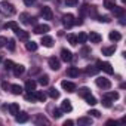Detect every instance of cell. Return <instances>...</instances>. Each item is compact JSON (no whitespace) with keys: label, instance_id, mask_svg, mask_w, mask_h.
<instances>
[{"label":"cell","instance_id":"cell-1","mask_svg":"<svg viewBox=\"0 0 126 126\" xmlns=\"http://www.w3.org/2000/svg\"><path fill=\"white\" fill-rule=\"evenodd\" d=\"M16 14V9L9 2H0V18H11Z\"/></svg>","mask_w":126,"mask_h":126},{"label":"cell","instance_id":"cell-2","mask_svg":"<svg viewBox=\"0 0 126 126\" xmlns=\"http://www.w3.org/2000/svg\"><path fill=\"white\" fill-rule=\"evenodd\" d=\"M62 25H64L65 28H71L76 25V19H74V15L71 14H65V15H62V19H61Z\"/></svg>","mask_w":126,"mask_h":126},{"label":"cell","instance_id":"cell-3","mask_svg":"<svg viewBox=\"0 0 126 126\" xmlns=\"http://www.w3.org/2000/svg\"><path fill=\"white\" fill-rule=\"evenodd\" d=\"M19 19H21V22L22 24H31V25H36V18L34 16H31L30 14H27V12H22L21 15H19Z\"/></svg>","mask_w":126,"mask_h":126},{"label":"cell","instance_id":"cell-4","mask_svg":"<svg viewBox=\"0 0 126 126\" xmlns=\"http://www.w3.org/2000/svg\"><path fill=\"white\" fill-rule=\"evenodd\" d=\"M95 83H96V86L101 88V89H110V88H111V82H110L108 79H105V77H98V79L95 80Z\"/></svg>","mask_w":126,"mask_h":126},{"label":"cell","instance_id":"cell-5","mask_svg":"<svg viewBox=\"0 0 126 126\" xmlns=\"http://www.w3.org/2000/svg\"><path fill=\"white\" fill-rule=\"evenodd\" d=\"M98 70H102L107 74H113L114 73V70H113L110 62H102V61H98Z\"/></svg>","mask_w":126,"mask_h":126},{"label":"cell","instance_id":"cell-6","mask_svg":"<svg viewBox=\"0 0 126 126\" xmlns=\"http://www.w3.org/2000/svg\"><path fill=\"white\" fill-rule=\"evenodd\" d=\"M40 16H42L43 19H52V18H53V12H52V9H50L49 6H43V8L40 9Z\"/></svg>","mask_w":126,"mask_h":126},{"label":"cell","instance_id":"cell-7","mask_svg":"<svg viewBox=\"0 0 126 126\" xmlns=\"http://www.w3.org/2000/svg\"><path fill=\"white\" fill-rule=\"evenodd\" d=\"M47 64H49V67H50L53 71H58V70L61 68V62H59V59L55 58V56H50V58L47 59Z\"/></svg>","mask_w":126,"mask_h":126},{"label":"cell","instance_id":"cell-8","mask_svg":"<svg viewBox=\"0 0 126 126\" xmlns=\"http://www.w3.org/2000/svg\"><path fill=\"white\" fill-rule=\"evenodd\" d=\"M49 30H50V27H49L47 24H39V25L36 24V25H34V30H33V31H34L36 34H46V33H47Z\"/></svg>","mask_w":126,"mask_h":126},{"label":"cell","instance_id":"cell-9","mask_svg":"<svg viewBox=\"0 0 126 126\" xmlns=\"http://www.w3.org/2000/svg\"><path fill=\"white\" fill-rule=\"evenodd\" d=\"M88 39L91 40V43H99V42L102 40V36H101L99 33H96V31H91V33L88 34Z\"/></svg>","mask_w":126,"mask_h":126},{"label":"cell","instance_id":"cell-10","mask_svg":"<svg viewBox=\"0 0 126 126\" xmlns=\"http://www.w3.org/2000/svg\"><path fill=\"white\" fill-rule=\"evenodd\" d=\"M61 86L64 88L67 92H70V94L76 91V85H74L73 82H68V80H62V82H61Z\"/></svg>","mask_w":126,"mask_h":126},{"label":"cell","instance_id":"cell-11","mask_svg":"<svg viewBox=\"0 0 126 126\" xmlns=\"http://www.w3.org/2000/svg\"><path fill=\"white\" fill-rule=\"evenodd\" d=\"M28 119H30V116H28L25 111H19V113L15 116V120H16L18 123H25V122H28Z\"/></svg>","mask_w":126,"mask_h":126},{"label":"cell","instance_id":"cell-12","mask_svg":"<svg viewBox=\"0 0 126 126\" xmlns=\"http://www.w3.org/2000/svg\"><path fill=\"white\" fill-rule=\"evenodd\" d=\"M61 59L62 61H65V62H70L73 59V53L67 49H61Z\"/></svg>","mask_w":126,"mask_h":126},{"label":"cell","instance_id":"cell-13","mask_svg":"<svg viewBox=\"0 0 126 126\" xmlns=\"http://www.w3.org/2000/svg\"><path fill=\"white\" fill-rule=\"evenodd\" d=\"M71 110H73L71 101H68V99H64V101H62V104H61V111H62V113H70Z\"/></svg>","mask_w":126,"mask_h":126},{"label":"cell","instance_id":"cell-14","mask_svg":"<svg viewBox=\"0 0 126 126\" xmlns=\"http://www.w3.org/2000/svg\"><path fill=\"white\" fill-rule=\"evenodd\" d=\"M14 76H16V77H19L21 74H24V71H25V67L22 65V64H14Z\"/></svg>","mask_w":126,"mask_h":126},{"label":"cell","instance_id":"cell-15","mask_svg":"<svg viewBox=\"0 0 126 126\" xmlns=\"http://www.w3.org/2000/svg\"><path fill=\"white\" fill-rule=\"evenodd\" d=\"M34 123H36V125H49L50 122H49L43 114H37V116L34 117Z\"/></svg>","mask_w":126,"mask_h":126},{"label":"cell","instance_id":"cell-16","mask_svg":"<svg viewBox=\"0 0 126 126\" xmlns=\"http://www.w3.org/2000/svg\"><path fill=\"white\" fill-rule=\"evenodd\" d=\"M15 34L19 37V40H24V42H27V40H28V37H30L28 31H24V30H21V28H18V30L15 31Z\"/></svg>","mask_w":126,"mask_h":126},{"label":"cell","instance_id":"cell-17","mask_svg":"<svg viewBox=\"0 0 126 126\" xmlns=\"http://www.w3.org/2000/svg\"><path fill=\"white\" fill-rule=\"evenodd\" d=\"M40 43H42L43 46H46V47H52V46H53V39L49 37V36H43L42 40H40Z\"/></svg>","mask_w":126,"mask_h":126},{"label":"cell","instance_id":"cell-18","mask_svg":"<svg viewBox=\"0 0 126 126\" xmlns=\"http://www.w3.org/2000/svg\"><path fill=\"white\" fill-rule=\"evenodd\" d=\"M111 11H113L114 16H117V18H123V16H125V8H120V6H114Z\"/></svg>","mask_w":126,"mask_h":126},{"label":"cell","instance_id":"cell-19","mask_svg":"<svg viewBox=\"0 0 126 126\" xmlns=\"http://www.w3.org/2000/svg\"><path fill=\"white\" fill-rule=\"evenodd\" d=\"M116 52V45H111V46H107V47H102V55L105 56H110Z\"/></svg>","mask_w":126,"mask_h":126},{"label":"cell","instance_id":"cell-20","mask_svg":"<svg viewBox=\"0 0 126 126\" xmlns=\"http://www.w3.org/2000/svg\"><path fill=\"white\" fill-rule=\"evenodd\" d=\"M80 74V70L77 68V67H70L68 70H67V76L68 77H77Z\"/></svg>","mask_w":126,"mask_h":126},{"label":"cell","instance_id":"cell-21","mask_svg":"<svg viewBox=\"0 0 126 126\" xmlns=\"http://www.w3.org/2000/svg\"><path fill=\"white\" fill-rule=\"evenodd\" d=\"M36 86H37V83L34 82V80H27L25 82V91H28V92H31V91H36Z\"/></svg>","mask_w":126,"mask_h":126},{"label":"cell","instance_id":"cell-22","mask_svg":"<svg viewBox=\"0 0 126 126\" xmlns=\"http://www.w3.org/2000/svg\"><path fill=\"white\" fill-rule=\"evenodd\" d=\"M9 91H11L14 95H21V94H22V86H19V85H11Z\"/></svg>","mask_w":126,"mask_h":126},{"label":"cell","instance_id":"cell-23","mask_svg":"<svg viewBox=\"0 0 126 126\" xmlns=\"http://www.w3.org/2000/svg\"><path fill=\"white\" fill-rule=\"evenodd\" d=\"M89 95H92V94H91V89H89V88L83 86V88H80V89H79V96H82L83 99H85L86 96H89Z\"/></svg>","mask_w":126,"mask_h":126},{"label":"cell","instance_id":"cell-24","mask_svg":"<svg viewBox=\"0 0 126 126\" xmlns=\"http://www.w3.org/2000/svg\"><path fill=\"white\" fill-rule=\"evenodd\" d=\"M102 98H107V99H110L111 102H114L116 99H119V94H117V92H107V94H104Z\"/></svg>","mask_w":126,"mask_h":126},{"label":"cell","instance_id":"cell-25","mask_svg":"<svg viewBox=\"0 0 126 126\" xmlns=\"http://www.w3.org/2000/svg\"><path fill=\"white\" fill-rule=\"evenodd\" d=\"M8 108H9V113H11V114H14V116H16V114L19 113V105H18L16 102H12Z\"/></svg>","mask_w":126,"mask_h":126},{"label":"cell","instance_id":"cell-26","mask_svg":"<svg viewBox=\"0 0 126 126\" xmlns=\"http://www.w3.org/2000/svg\"><path fill=\"white\" fill-rule=\"evenodd\" d=\"M108 37H110L111 42H119V40L122 39V34H120L119 31H111V33L108 34Z\"/></svg>","mask_w":126,"mask_h":126},{"label":"cell","instance_id":"cell-27","mask_svg":"<svg viewBox=\"0 0 126 126\" xmlns=\"http://www.w3.org/2000/svg\"><path fill=\"white\" fill-rule=\"evenodd\" d=\"M34 95H36V99L40 101V102H45L46 101V94L42 92V91H34Z\"/></svg>","mask_w":126,"mask_h":126},{"label":"cell","instance_id":"cell-28","mask_svg":"<svg viewBox=\"0 0 126 126\" xmlns=\"http://www.w3.org/2000/svg\"><path fill=\"white\" fill-rule=\"evenodd\" d=\"M47 95H49L52 99H58V98H59V92H58L55 88H50V89L47 91Z\"/></svg>","mask_w":126,"mask_h":126},{"label":"cell","instance_id":"cell-29","mask_svg":"<svg viewBox=\"0 0 126 126\" xmlns=\"http://www.w3.org/2000/svg\"><path fill=\"white\" fill-rule=\"evenodd\" d=\"M5 28H11V30H14V31H16L19 27H18V24L15 22V21H9V22H6L5 25H3Z\"/></svg>","mask_w":126,"mask_h":126},{"label":"cell","instance_id":"cell-30","mask_svg":"<svg viewBox=\"0 0 126 126\" xmlns=\"http://www.w3.org/2000/svg\"><path fill=\"white\" fill-rule=\"evenodd\" d=\"M39 83H40L42 86H47V85H49V76H47V74L40 76V77H39Z\"/></svg>","mask_w":126,"mask_h":126},{"label":"cell","instance_id":"cell-31","mask_svg":"<svg viewBox=\"0 0 126 126\" xmlns=\"http://www.w3.org/2000/svg\"><path fill=\"white\" fill-rule=\"evenodd\" d=\"M114 6H116V0H104V8L105 9H110L111 11Z\"/></svg>","mask_w":126,"mask_h":126},{"label":"cell","instance_id":"cell-32","mask_svg":"<svg viewBox=\"0 0 126 126\" xmlns=\"http://www.w3.org/2000/svg\"><path fill=\"white\" fill-rule=\"evenodd\" d=\"M77 123L79 125H92V119H91V116L89 117H80L77 120Z\"/></svg>","mask_w":126,"mask_h":126},{"label":"cell","instance_id":"cell-33","mask_svg":"<svg viewBox=\"0 0 126 126\" xmlns=\"http://www.w3.org/2000/svg\"><path fill=\"white\" fill-rule=\"evenodd\" d=\"M86 40H88V34H85V33H79L77 34V42L79 43H86Z\"/></svg>","mask_w":126,"mask_h":126},{"label":"cell","instance_id":"cell-34","mask_svg":"<svg viewBox=\"0 0 126 126\" xmlns=\"http://www.w3.org/2000/svg\"><path fill=\"white\" fill-rule=\"evenodd\" d=\"M67 39H68V42H70V45H71V46H76V45L79 43V42H77V36H76V34H68V37H67Z\"/></svg>","mask_w":126,"mask_h":126},{"label":"cell","instance_id":"cell-35","mask_svg":"<svg viewBox=\"0 0 126 126\" xmlns=\"http://www.w3.org/2000/svg\"><path fill=\"white\" fill-rule=\"evenodd\" d=\"M25 47H27L28 50H31V52H34V50H37V43H36V42H27V45H25Z\"/></svg>","mask_w":126,"mask_h":126},{"label":"cell","instance_id":"cell-36","mask_svg":"<svg viewBox=\"0 0 126 126\" xmlns=\"http://www.w3.org/2000/svg\"><path fill=\"white\" fill-rule=\"evenodd\" d=\"M88 9H89V6H88V5H83V6L79 9V15H80V18L86 16V14H88Z\"/></svg>","mask_w":126,"mask_h":126},{"label":"cell","instance_id":"cell-37","mask_svg":"<svg viewBox=\"0 0 126 126\" xmlns=\"http://www.w3.org/2000/svg\"><path fill=\"white\" fill-rule=\"evenodd\" d=\"M86 73H88V74H95V73H98V67L88 65V67H86Z\"/></svg>","mask_w":126,"mask_h":126},{"label":"cell","instance_id":"cell-38","mask_svg":"<svg viewBox=\"0 0 126 126\" xmlns=\"http://www.w3.org/2000/svg\"><path fill=\"white\" fill-rule=\"evenodd\" d=\"M25 99H27V101H31V102H34V101H37V99H36V95H34V91H31V92H28V94L25 95Z\"/></svg>","mask_w":126,"mask_h":126},{"label":"cell","instance_id":"cell-39","mask_svg":"<svg viewBox=\"0 0 126 126\" xmlns=\"http://www.w3.org/2000/svg\"><path fill=\"white\" fill-rule=\"evenodd\" d=\"M85 99H86V102H88L89 105H95V104H96V99H95L94 95H89V96H86Z\"/></svg>","mask_w":126,"mask_h":126},{"label":"cell","instance_id":"cell-40","mask_svg":"<svg viewBox=\"0 0 126 126\" xmlns=\"http://www.w3.org/2000/svg\"><path fill=\"white\" fill-rule=\"evenodd\" d=\"M96 18H98L99 22H110V21H111V18H110L108 15H104V16L101 15V16H96Z\"/></svg>","mask_w":126,"mask_h":126},{"label":"cell","instance_id":"cell-41","mask_svg":"<svg viewBox=\"0 0 126 126\" xmlns=\"http://www.w3.org/2000/svg\"><path fill=\"white\" fill-rule=\"evenodd\" d=\"M5 68H6V70H12V68H14V62H12L11 59L5 61Z\"/></svg>","mask_w":126,"mask_h":126},{"label":"cell","instance_id":"cell-42","mask_svg":"<svg viewBox=\"0 0 126 126\" xmlns=\"http://www.w3.org/2000/svg\"><path fill=\"white\" fill-rule=\"evenodd\" d=\"M8 47H9V50H11V52H14V50H15V40H14V39H9Z\"/></svg>","mask_w":126,"mask_h":126},{"label":"cell","instance_id":"cell-43","mask_svg":"<svg viewBox=\"0 0 126 126\" xmlns=\"http://www.w3.org/2000/svg\"><path fill=\"white\" fill-rule=\"evenodd\" d=\"M61 116H62V111L55 108V110H53V113H52V117H53V119H59Z\"/></svg>","mask_w":126,"mask_h":126},{"label":"cell","instance_id":"cell-44","mask_svg":"<svg viewBox=\"0 0 126 126\" xmlns=\"http://www.w3.org/2000/svg\"><path fill=\"white\" fill-rule=\"evenodd\" d=\"M89 114H91L92 117H95V119L101 117V114H99V111H98V110H91V111H89Z\"/></svg>","mask_w":126,"mask_h":126},{"label":"cell","instance_id":"cell-45","mask_svg":"<svg viewBox=\"0 0 126 126\" xmlns=\"http://www.w3.org/2000/svg\"><path fill=\"white\" fill-rule=\"evenodd\" d=\"M79 3V0H65V5L67 6H76Z\"/></svg>","mask_w":126,"mask_h":126},{"label":"cell","instance_id":"cell-46","mask_svg":"<svg viewBox=\"0 0 126 126\" xmlns=\"http://www.w3.org/2000/svg\"><path fill=\"white\" fill-rule=\"evenodd\" d=\"M6 43H8V39L6 37H0V49H2Z\"/></svg>","mask_w":126,"mask_h":126},{"label":"cell","instance_id":"cell-47","mask_svg":"<svg viewBox=\"0 0 126 126\" xmlns=\"http://www.w3.org/2000/svg\"><path fill=\"white\" fill-rule=\"evenodd\" d=\"M89 53H91V49H89V47H83V49H82V55H83V56H88Z\"/></svg>","mask_w":126,"mask_h":126},{"label":"cell","instance_id":"cell-48","mask_svg":"<svg viewBox=\"0 0 126 126\" xmlns=\"http://www.w3.org/2000/svg\"><path fill=\"white\" fill-rule=\"evenodd\" d=\"M24 3H25V6H31L36 3V0H24Z\"/></svg>","mask_w":126,"mask_h":126},{"label":"cell","instance_id":"cell-49","mask_svg":"<svg viewBox=\"0 0 126 126\" xmlns=\"http://www.w3.org/2000/svg\"><path fill=\"white\" fill-rule=\"evenodd\" d=\"M2 88H3V89H6V91H9L11 85H9V83H6V82H3V83H2Z\"/></svg>","mask_w":126,"mask_h":126},{"label":"cell","instance_id":"cell-50","mask_svg":"<svg viewBox=\"0 0 126 126\" xmlns=\"http://www.w3.org/2000/svg\"><path fill=\"white\" fill-rule=\"evenodd\" d=\"M73 125V120H65L64 122V126H71Z\"/></svg>","mask_w":126,"mask_h":126},{"label":"cell","instance_id":"cell-51","mask_svg":"<svg viewBox=\"0 0 126 126\" xmlns=\"http://www.w3.org/2000/svg\"><path fill=\"white\" fill-rule=\"evenodd\" d=\"M36 73H39V68H34L33 71H30V74H36Z\"/></svg>","mask_w":126,"mask_h":126},{"label":"cell","instance_id":"cell-52","mask_svg":"<svg viewBox=\"0 0 126 126\" xmlns=\"http://www.w3.org/2000/svg\"><path fill=\"white\" fill-rule=\"evenodd\" d=\"M2 61H3V55H2V53H0V62H2Z\"/></svg>","mask_w":126,"mask_h":126}]
</instances>
